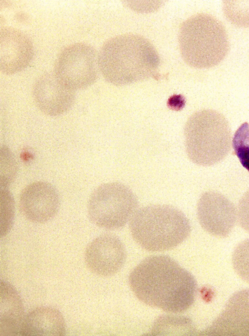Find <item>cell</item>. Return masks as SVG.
Returning <instances> with one entry per match:
<instances>
[{
    "mask_svg": "<svg viewBox=\"0 0 249 336\" xmlns=\"http://www.w3.org/2000/svg\"><path fill=\"white\" fill-rule=\"evenodd\" d=\"M129 283L135 296L145 304L175 313L188 310L196 294L194 277L167 255L143 259L130 273Z\"/></svg>",
    "mask_w": 249,
    "mask_h": 336,
    "instance_id": "cell-1",
    "label": "cell"
},
{
    "mask_svg": "<svg viewBox=\"0 0 249 336\" xmlns=\"http://www.w3.org/2000/svg\"><path fill=\"white\" fill-rule=\"evenodd\" d=\"M98 62L99 70L107 82L122 86L156 75L160 60L147 39L125 34L111 38L103 44Z\"/></svg>",
    "mask_w": 249,
    "mask_h": 336,
    "instance_id": "cell-2",
    "label": "cell"
},
{
    "mask_svg": "<svg viewBox=\"0 0 249 336\" xmlns=\"http://www.w3.org/2000/svg\"><path fill=\"white\" fill-rule=\"evenodd\" d=\"M135 241L148 251L175 248L191 231L189 219L181 211L167 205L144 206L136 211L129 222Z\"/></svg>",
    "mask_w": 249,
    "mask_h": 336,
    "instance_id": "cell-3",
    "label": "cell"
},
{
    "mask_svg": "<svg viewBox=\"0 0 249 336\" xmlns=\"http://www.w3.org/2000/svg\"><path fill=\"white\" fill-rule=\"evenodd\" d=\"M178 42L184 60L197 68L217 65L225 58L230 48L223 25L214 17L204 13L194 15L182 24Z\"/></svg>",
    "mask_w": 249,
    "mask_h": 336,
    "instance_id": "cell-4",
    "label": "cell"
},
{
    "mask_svg": "<svg viewBox=\"0 0 249 336\" xmlns=\"http://www.w3.org/2000/svg\"><path fill=\"white\" fill-rule=\"evenodd\" d=\"M184 134L187 155L198 165H215L231 150V133L229 122L216 110L204 109L195 113L186 123Z\"/></svg>",
    "mask_w": 249,
    "mask_h": 336,
    "instance_id": "cell-5",
    "label": "cell"
},
{
    "mask_svg": "<svg viewBox=\"0 0 249 336\" xmlns=\"http://www.w3.org/2000/svg\"><path fill=\"white\" fill-rule=\"evenodd\" d=\"M138 206L137 198L126 185L118 182L104 184L91 194L88 202L89 218L97 226L121 229L131 218Z\"/></svg>",
    "mask_w": 249,
    "mask_h": 336,
    "instance_id": "cell-6",
    "label": "cell"
},
{
    "mask_svg": "<svg viewBox=\"0 0 249 336\" xmlns=\"http://www.w3.org/2000/svg\"><path fill=\"white\" fill-rule=\"evenodd\" d=\"M99 70L95 49L87 44L77 43L69 45L60 53L54 74L63 84L75 91L93 84Z\"/></svg>",
    "mask_w": 249,
    "mask_h": 336,
    "instance_id": "cell-7",
    "label": "cell"
},
{
    "mask_svg": "<svg viewBox=\"0 0 249 336\" xmlns=\"http://www.w3.org/2000/svg\"><path fill=\"white\" fill-rule=\"evenodd\" d=\"M197 215L201 227L215 236H227L237 219L234 204L218 192L207 191L200 196L197 205Z\"/></svg>",
    "mask_w": 249,
    "mask_h": 336,
    "instance_id": "cell-8",
    "label": "cell"
},
{
    "mask_svg": "<svg viewBox=\"0 0 249 336\" xmlns=\"http://www.w3.org/2000/svg\"><path fill=\"white\" fill-rule=\"evenodd\" d=\"M126 258L125 247L116 235H100L87 246L85 261L93 273L102 276H111L123 267Z\"/></svg>",
    "mask_w": 249,
    "mask_h": 336,
    "instance_id": "cell-9",
    "label": "cell"
},
{
    "mask_svg": "<svg viewBox=\"0 0 249 336\" xmlns=\"http://www.w3.org/2000/svg\"><path fill=\"white\" fill-rule=\"evenodd\" d=\"M19 206L23 215L29 220L36 223H45L57 214L60 206V196L51 184L35 182L22 191Z\"/></svg>",
    "mask_w": 249,
    "mask_h": 336,
    "instance_id": "cell-10",
    "label": "cell"
},
{
    "mask_svg": "<svg viewBox=\"0 0 249 336\" xmlns=\"http://www.w3.org/2000/svg\"><path fill=\"white\" fill-rule=\"evenodd\" d=\"M34 53L31 39L23 32L11 27L0 30V69L6 75L24 70L31 63Z\"/></svg>",
    "mask_w": 249,
    "mask_h": 336,
    "instance_id": "cell-11",
    "label": "cell"
},
{
    "mask_svg": "<svg viewBox=\"0 0 249 336\" xmlns=\"http://www.w3.org/2000/svg\"><path fill=\"white\" fill-rule=\"evenodd\" d=\"M34 101L44 114L55 117L70 110L75 100V91L63 84L54 73L40 76L33 87Z\"/></svg>",
    "mask_w": 249,
    "mask_h": 336,
    "instance_id": "cell-12",
    "label": "cell"
},
{
    "mask_svg": "<svg viewBox=\"0 0 249 336\" xmlns=\"http://www.w3.org/2000/svg\"><path fill=\"white\" fill-rule=\"evenodd\" d=\"M216 336H249V289L234 293L206 331Z\"/></svg>",
    "mask_w": 249,
    "mask_h": 336,
    "instance_id": "cell-13",
    "label": "cell"
},
{
    "mask_svg": "<svg viewBox=\"0 0 249 336\" xmlns=\"http://www.w3.org/2000/svg\"><path fill=\"white\" fill-rule=\"evenodd\" d=\"M66 332V322L61 312L53 307L42 306L25 315L20 335L64 336Z\"/></svg>",
    "mask_w": 249,
    "mask_h": 336,
    "instance_id": "cell-14",
    "label": "cell"
},
{
    "mask_svg": "<svg viewBox=\"0 0 249 336\" xmlns=\"http://www.w3.org/2000/svg\"><path fill=\"white\" fill-rule=\"evenodd\" d=\"M0 287V335H20L25 317L21 297L6 281L1 280Z\"/></svg>",
    "mask_w": 249,
    "mask_h": 336,
    "instance_id": "cell-15",
    "label": "cell"
},
{
    "mask_svg": "<svg viewBox=\"0 0 249 336\" xmlns=\"http://www.w3.org/2000/svg\"><path fill=\"white\" fill-rule=\"evenodd\" d=\"M222 10L232 24L239 27H249V0H224Z\"/></svg>",
    "mask_w": 249,
    "mask_h": 336,
    "instance_id": "cell-16",
    "label": "cell"
},
{
    "mask_svg": "<svg viewBox=\"0 0 249 336\" xmlns=\"http://www.w3.org/2000/svg\"><path fill=\"white\" fill-rule=\"evenodd\" d=\"M15 215V201L8 188H0V237L5 236L13 227Z\"/></svg>",
    "mask_w": 249,
    "mask_h": 336,
    "instance_id": "cell-17",
    "label": "cell"
},
{
    "mask_svg": "<svg viewBox=\"0 0 249 336\" xmlns=\"http://www.w3.org/2000/svg\"><path fill=\"white\" fill-rule=\"evenodd\" d=\"M232 146L241 165L249 172V124H242L235 132Z\"/></svg>",
    "mask_w": 249,
    "mask_h": 336,
    "instance_id": "cell-18",
    "label": "cell"
},
{
    "mask_svg": "<svg viewBox=\"0 0 249 336\" xmlns=\"http://www.w3.org/2000/svg\"><path fill=\"white\" fill-rule=\"evenodd\" d=\"M18 171V164L15 157L6 146L0 150V188H8Z\"/></svg>",
    "mask_w": 249,
    "mask_h": 336,
    "instance_id": "cell-19",
    "label": "cell"
},
{
    "mask_svg": "<svg viewBox=\"0 0 249 336\" xmlns=\"http://www.w3.org/2000/svg\"><path fill=\"white\" fill-rule=\"evenodd\" d=\"M232 262L237 274L249 283V238L241 242L235 248Z\"/></svg>",
    "mask_w": 249,
    "mask_h": 336,
    "instance_id": "cell-20",
    "label": "cell"
},
{
    "mask_svg": "<svg viewBox=\"0 0 249 336\" xmlns=\"http://www.w3.org/2000/svg\"><path fill=\"white\" fill-rule=\"evenodd\" d=\"M237 211V219L240 225L249 232V189L241 198Z\"/></svg>",
    "mask_w": 249,
    "mask_h": 336,
    "instance_id": "cell-21",
    "label": "cell"
},
{
    "mask_svg": "<svg viewBox=\"0 0 249 336\" xmlns=\"http://www.w3.org/2000/svg\"><path fill=\"white\" fill-rule=\"evenodd\" d=\"M27 15L24 13H18L16 16L17 19L19 21H23L27 19Z\"/></svg>",
    "mask_w": 249,
    "mask_h": 336,
    "instance_id": "cell-22",
    "label": "cell"
}]
</instances>
